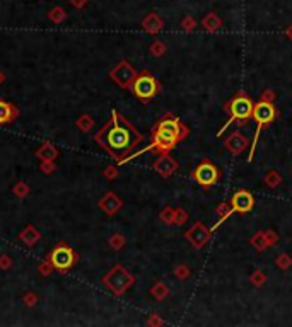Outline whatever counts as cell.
<instances>
[{
  "label": "cell",
  "instance_id": "obj_1",
  "mask_svg": "<svg viewBox=\"0 0 292 327\" xmlns=\"http://www.w3.org/2000/svg\"><path fill=\"white\" fill-rule=\"evenodd\" d=\"M142 135L123 116L113 111L111 120L103 126L96 136V142L110 152L114 161L121 162L130 155V152L142 142Z\"/></svg>",
  "mask_w": 292,
  "mask_h": 327
},
{
  "label": "cell",
  "instance_id": "obj_2",
  "mask_svg": "<svg viewBox=\"0 0 292 327\" xmlns=\"http://www.w3.org/2000/svg\"><path fill=\"white\" fill-rule=\"evenodd\" d=\"M253 109H255V102L250 96L246 94L245 91H238L224 106V111L229 114L227 121L220 126V130L217 131V136H220L224 133V130H227L232 123H238L239 126L246 125L248 121L253 118Z\"/></svg>",
  "mask_w": 292,
  "mask_h": 327
},
{
  "label": "cell",
  "instance_id": "obj_3",
  "mask_svg": "<svg viewBox=\"0 0 292 327\" xmlns=\"http://www.w3.org/2000/svg\"><path fill=\"white\" fill-rule=\"evenodd\" d=\"M277 118V109L270 99L267 98H261L260 101L255 104V109H253V120L256 123V131H255L253 136V142H251V148H250V155H248V162H251L255 159V150H256V143L258 138H260V133L265 126H268L270 123Z\"/></svg>",
  "mask_w": 292,
  "mask_h": 327
},
{
  "label": "cell",
  "instance_id": "obj_4",
  "mask_svg": "<svg viewBox=\"0 0 292 327\" xmlns=\"http://www.w3.org/2000/svg\"><path fill=\"white\" fill-rule=\"evenodd\" d=\"M191 179L195 181L198 186H202L203 189H210L212 186H216L220 179V170L217 169V165L209 159H203L195 165L193 172H191Z\"/></svg>",
  "mask_w": 292,
  "mask_h": 327
},
{
  "label": "cell",
  "instance_id": "obj_5",
  "mask_svg": "<svg viewBox=\"0 0 292 327\" xmlns=\"http://www.w3.org/2000/svg\"><path fill=\"white\" fill-rule=\"evenodd\" d=\"M132 92L139 101L147 104L159 94V82L149 72H142L137 75L135 82L132 84Z\"/></svg>",
  "mask_w": 292,
  "mask_h": 327
},
{
  "label": "cell",
  "instance_id": "obj_6",
  "mask_svg": "<svg viewBox=\"0 0 292 327\" xmlns=\"http://www.w3.org/2000/svg\"><path fill=\"white\" fill-rule=\"evenodd\" d=\"M229 206H231V210H229L227 213H225L224 217L220 218L219 222H217L216 227H214L212 230H216L217 227L222 224V222L227 220V218L231 217L232 213H248V211L253 210V206H255V198H253V195H251L250 191H246V189H239V191H236L234 195H232ZM212 230H210V232H212Z\"/></svg>",
  "mask_w": 292,
  "mask_h": 327
},
{
  "label": "cell",
  "instance_id": "obj_7",
  "mask_svg": "<svg viewBox=\"0 0 292 327\" xmlns=\"http://www.w3.org/2000/svg\"><path fill=\"white\" fill-rule=\"evenodd\" d=\"M103 281H105V285L110 286V290H111L113 293L121 295L128 286L134 283V276H132L130 273H127L121 266H116Z\"/></svg>",
  "mask_w": 292,
  "mask_h": 327
},
{
  "label": "cell",
  "instance_id": "obj_8",
  "mask_svg": "<svg viewBox=\"0 0 292 327\" xmlns=\"http://www.w3.org/2000/svg\"><path fill=\"white\" fill-rule=\"evenodd\" d=\"M110 75H111V79L116 82L120 87L132 89V84L135 82L139 72H137V70L128 62H121V63H118V65L114 66Z\"/></svg>",
  "mask_w": 292,
  "mask_h": 327
},
{
  "label": "cell",
  "instance_id": "obj_9",
  "mask_svg": "<svg viewBox=\"0 0 292 327\" xmlns=\"http://www.w3.org/2000/svg\"><path fill=\"white\" fill-rule=\"evenodd\" d=\"M50 262H51V266L57 267V269L65 271L73 266V262H75V254H73V251L69 245H58L50 254Z\"/></svg>",
  "mask_w": 292,
  "mask_h": 327
},
{
  "label": "cell",
  "instance_id": "obj_10",
  "mask_svg": "<svg viewBox=\"0 0 292 327\" xmlns=\"http://www.w3.org/2000/svg\"><path fill=\"white\" fill-rule=\"evenodd\" d=\"M157 126H161V128L168 130V131H171L173 135L178 136L180 142H183L184 138H186L188 135H190V130L186 128V125H183L178 118L176 116H171V114H166L164 118H161L157 123Z\"/></svg>",
  "mask_w": 292,
  "mask_h": 327
},
{
  "label": "cell",
  "instance_id": "obj_11",
  "mask_svg": "<svg viewBox=\"0 0 292 327\" xmlns=\"http://www.w3.org/2000/svg\"><path fill=\"white\" fill-rule=\"evenodd\" d=\"M225 147H227V150H231L232 155H239L248 147V138H246L245 135H243L241 131H234L227 138V142H225Z\"/></svg>",
  "mask_w": 292,
  "mask_h": 327
},
{
  "label": "cell",
  "instance_id": "obj_12",
  "mask_svg": "<svg viewBox=\"0 0 292 327\" xmlns=\"http://www.w3.org/2000/svg\"><path fill=\"white\" fill-rule=\"evenodd\" d=\"M154 169H156L157 172H161L164 177H168L169 174H173L176 169H178V164L173 161L168 154H161V157H159L156 164H154Z\"/></svg>",
  "mask_w": 292,
  "mask_h": 327
},
{
  "label": "cell",
  "instance_id": "obj_13",
  "mask_svg": "<svg viewBox=\"0 0 292 327\" xmlns=\"http://www.w3.org/2000/svg\"><path fill=\"white\" fill-rule=\"evenodd\" d=\"M209 233L210 232L202 224H197V225H193V229L191 230H188L186 237L191 240V244H193L195 247H200V245L205 244V240L209 239Z\"/></svg>",
  "mask_w": 292,
  "mask_h": 327
},
{
  "label": "cell",
  "instance_id": "obj_14",
  "mask_svg": "<svg viewBox=\"0 0 292 327\" xmlns=\"http://www.w3.org/2000/svg\"><path fill=\"white\" fill-rule=\"evenodd\" d=\"M12 106L3 101H0V125H3V123H9L12 120L14 113H12Z\"/></svg>",
  "mask_w": 292,
  "mask_h": 327
},
{
  "label": "cell",
  "instance_id": "obj_15",
  "mask_svg": "<svg viewBox=\"0 0 292 327\" xmlns=\"http://www.w3.org/2000/svg\"><path fill=\"white\" fill-rule=\"evenodd\" d=\"M105 204H110V206L105 208V211H108V213H114V211H118V210H120V206H121V203L118 201V199L114 198L113 195H108L105 199H103L101 206H105Z\"/></svg>",
  "mask_w": 292,
  "mask_h": 327
},
{
  "label": "cell",
  "instance_id": "obj_16",
  "mask_svg": "<svg viewBox=\"0 0 292 327\" xmlns=\"http://www.w3.org/2000/svg\"><path fill=\"white\" fill-rule=\"evenodd\" d=\"M144 28H146V31H149V33H156V31H159V28H161V21L156 17V14H150V16L144 21Z\"/></svg>",
  "mask_w": 292,
  "mask_h": 327
},
{
  "label": "cell",
  "instance_id": "obj_17",
  "mask_svg": "<svg viewBox=\"0 0 292 327\" xmlns=\"http://www.w3.org/2000/svg\"><path fill=\"white\" fill-rule=\"evenodd\" d=\"M50 19L53 21V22H62L65 19V12H64V9H60V7H55L53 10H50Z\"/></svg>",
  "mask_w": 292,
  "mask_h": 327
},
{
  "label": "cell",
  "instance_id": "obj_18",
  "mask_svg": "<svg viewBox=\"0 0 292 327\" xmlns=\"http://www.w3.org/2000/svg\"><path fill=\"white\" fill-rule=\"evenodd\" d=\"M72 2V5L75 7V9H80V7L86 5V0H70Z\"/></svg>",
  "mask_w": 292,
  "mask_h": 327
},
{
  "label": "cell",
  "instance_id": "obj_19",
  "mask_svg": "<svg viewBox=\"0 0 292 327\" xmlns=\"http://www.w3.org/2000/svg\"><path fill=\"white\" fill-rule=\"evenodd\" d=\"M2 80H3V77H2V73H0V84H2Z\"/></svg>",
  "mask_w": 292,
  "mask_h": 327
}]
</instances>
